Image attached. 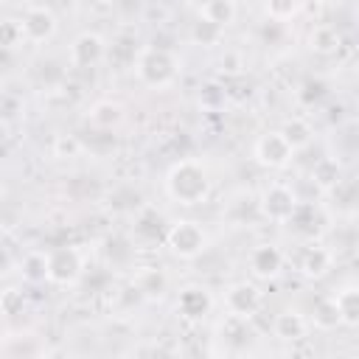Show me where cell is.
I'll return each instance as SVG.
<instances>
[{"mask_svg": "<svg viewBox=\"0 0 359 359\" xmlns=\"http://www.w3.org/2000/svg\"><path fill=\"white\" fill-rule=\"evenodd\" d=\"M331 264H334V255H331V250H325V247H320V244H311V247H306V252L300 255V272L306 275V278H323L328 269H331Z\"/></svg>", "mask_w": 359, "mask_h": 359, "instance_id": "12", "label": "cell"}, {"mask_svg": "<svg viewBox=\"0 0 359 359\" xmlns=\"http://www.w3.org/2000/svg\"><path fill=\"white\" fill-rule=\"evenodd\" d=\"M165 241H168V250L177 258L191 261V258H196L205 250V230L196 222H177L165 233Z\"/></svg>", "mask_w": 359, "mask_h": 359, "instance_id": "4", "label": "cell"}, {"mask_svg": "<svg viewBox=\"0 0 359 359\" xmlns=\"http://www.w3.org/2000/svg\"><path fill=\"white\" fill-rule=\"evenodd\" d=\"M3 112H6V118H11V115H14V98H11V95H6V98H3Z\"/></svg>", "mask_w": 359, "mask_h": 359, "instance_id": "29", "label": "cell"}, {"mask_svg": "<svg viewBox=\"0 0 359 359\" xmlns=\"http://www.w3.org/2000/svg\"><path fill=\"white\" fill-rule=\"evenodd\" d=\"M22 269V278L31 280V283H39V280H48V255L45 252H28L20 264Z\"/></svg>", "mask_w": 359, "mask_h": 359, "instance_id": "23", "label": "cell"}, {"mask_svg": "<svg viewBox=\"0 0 359 359\" xmlns=\"http://www.w3.org/2000/svg\"><path fill=\"white\" fill-rule=\"evenodd\" d=\"M20 22H22L25 39L34 42V45L48 42V39H53V34H56V17H53V11L45 8V6H31V8H25V14H22Z\"/></svg>", "mask_w": 359, "mask_h": 359, "instance_id": "7", "label": "cell"}, {"mask_svg": "<svg viewBox=\"0 0 359 359\" xmlns=\"http://www.w3.org/2000/svg\"><path fill=\"white\" fill-rule=\"evenodd\" d=\"M101 56H104V42L98 34L87 31V34L76 36V42L70 45V62L76 67H93L95 62H101Z\"/></svg>", "mask_w": 359, "mask_h": 359, "instance_id": "11", "label": "cell"}, {"mask_svg": "<svg viewBox=\"0 0 359 359\" xmlns=\"http://www.w3.org/2000/svg\"><path fill=\"white\" fill-rule=\"evenodd\" d=\"M311 180L320 185V188H334L339 182V163L334 157H320L311 168Z\"/></svg>", "mask_w": 359, "mask_h": 359, "instance_id": "20", "label": "cell"}, {"mask_svg": "<svg viewBox=\"0 0 359 359\" xmlns=\"http://www.w3.org/2000/svg\"><path fill=\"white\" fill-rule=\"evenodd\" d=\"M199 17L216 22V25H230L236 20V3L233 0H205L199 8Z\"/></svg>", "mask_w": 359, "mask_h": 359, "instance_id": "15", "label": "cell"}, {"mask_svg": "<svg viewBox=\"0 0 359 359\" xmlns=\"http://www.w3.org/2000/svg\"><path fill=\"white\" fill-rule=\"evenodd\" d=\"M22 303H25V297H22L20 289H6V292L0 294V309H3L6 317H17V314H22Z\"/></svg>", "mask_w": 359, "mask_h": 359, "instance_id": "26", "label": "cell"}, {"mask_svg": "<svg viewBox=\"0 0 359 359\" xmlns=\"http://www.w3.org/2000/svg\"><path fill=\"white\" fill-rule=\"evenodd\" d=\"M323 95V81H306V87H303V93H300V98L306 101V104H311V101H317Z\"/></svg>", "mask_w": 359, "mask_h": 359, "instance_id": "28", "label": "cell"}, {"mask_svg": "<svg viewBox=\"0 0 359 359\" xmlns=\"http://www.w3.org/2000/svg\"><path fill=\"white\" fill-rule=\"evenodd\" d=\"M222 34H224V28L216 25V22H210V20H205V17H199V20L191 25V39H194L196 45H205V48L216 45V42L222 39Z\"/></svg>", "mask_w": 359, "mask_h": 359, "instance_id": "21", "label": "cell"}, {"mask_svg": "<svg viewBox=\"0 0 359 359\" xmlns=\"http://www.w3.org/2000/svg\"><path fill=\"white\" fill-rule=\"evenodd\" d=\"M283 269V252L275 244H258L250 252V272L258 280H269Z\"/></svg>", "mask_w": 359, "mask_h": 359, "instance_id": "9", "label": "cell"}, {"mask_svg": "<svg viewBox=\"0 0 359 359\" xmlns=\"http://www.w3.org/2000/svg\"><path fill=\"white\" fill-rule=\"evenodd\" d=\"M165 191L180 205H199L208 199V191H210L208 171L202 168V163L185 157L171 165V171L165 177Z\"/></svg>", "mask_w": 359, "mask_h": 359, "instance_id": "1", "label": "cell"}, {"mask_svg": "<svg viewBox=\"0 0 359 359\" xmlns=\"http://www.w3.org/2000/svg\"><path fill=\"white\" fill-rule=\"evenodd\" d=\"M339 323H342V317H339V309H337V300L334 297H323V300L314 303V325L320 331H331Z\"/></svg>", "mask_w": 359, "mask_h": 359, "instance_id": "17", "label": "cell"}, {"mask_svg": "<svg viewBox=\"0 0 359 359\" xmlns=\"http://www.w3.org/2000/svg\"><path fill=\"white\" fill-rule=\"evenodd\" d=\"M280 132H283V137L289 140V146H292L294 151H297V149H306V146L311 143V135H314L311 126H309L303 118H289Z\"/></svg>", "mask_w": 359, "mask_h": 359, "instance_id": "19", "label": "cell"}, {"mask_svg": "<svg viewBox=\"0 0 359 359\" xmlns=\"http://www.w3.org/2000/svg\"><path fill=\"white\" fill-rule=\"evenodd\" d=\"M118 121H121V107L112 101H101L90 109V123L95 129H112Z\"/></svg>", "mask_w": 359, "mask_h": 359, "instance_id": "22", "label": "cell"}, {"mask_svg": "<svg viewBox=\"0 0 359 359\" xmlns=\"http://www.w3.org/2000/svg\"><path fill=\"white\" fill-rule=\"evenodd\" d=\"M353 65L359 67V48H356V53H353Z\"/></svg>", "mask_w": 359, "mask_h": 359, "instance_id": "30", "label": "cell"}, {"mask_svg": "<svg viewBox=\"0 0 359 359\" xmlns=\"http://www.w3.org/2000/svg\"><path fill=\"white\" fill-rule=\"evenodd\" d=\"M272 325H275V337H280V339H286V342H297V339H303L306 331H309L306 317L297 314V311H280Z\"/></svg>", "mask_w": 359, "mask_h": 359, "instance_id": "13", "label": "cell"}, {"mask_svg": "<svg viewBox=\"0 0 359 359\" xmlns=\"http://www.w3.org/2000/svg\"><path fill=\"white\" fill-rule=\"evenodd\" d=\"M25 34H22V22H14V20H6L3 22V45L6 48H14L17 42H22Z\"/></svg>", "mask_w": 359, "mask_h": 359, "instance_id": "27", "label": "cell"}, {"mask_svg": "<svg viewBox=\"0 0 359 359\" xmlns=\"http://www.w3.org/2000/svg\"><path fill=\"white\" fill-rule=\"evenodd\" d=\"M261 289L255 286V283H247V280H241V283H233L230 289H227V297H224V303H227V311L230 314H236V317H244V320H250L258 309H261Z\"/></svg>", "mask_w": 359, "mask_h": 359, "instance_id": "8", "label": "cell"}, {"mask_svg": "<svg viewBox=\"0 0 359 359\" xmlns=\"http://www.w3.org/2000/svg\"><path fill=\"white\" fill-rule=\"evenodd\" d=\"M165 286H168L165 275H163L160 269H154V266H149V269H140V272L135 275V292H140V294H143V297H149V300H157V297H163Z\"/></svg>", "mask_w": 359, "mask_h": 359, "instance_id": "14", "label": "cell"}, {"mask_svg": "<svg viewBox=\"0 0 359 359\" xmlns=\"http://www.w3.org/2000/svg\"><path fill=\"white\" fill-rule=\"evenodd\" d=\"M309 45H311V50L328 56V53H334L339 48V34H337L334 25H317L311 31V36H309Z\"/></svg>", "mask_w": 359, "mask_h": 359, "instance_id": "18", "label": "cell"}, {"mask_svg": "<svg viewBox=\"0 0 359 359\" xmlns=\"http://www.w3.org/2000/svg\"><path fill=\"white\" fill-rule=\"evenodd\" d=\"M297 205H300V202H297V196H294V191H292L289 185L272 182V185L264 188L261 202H258V210H261L269 222L286 224V222L292 219V213L297 210Z\"/></svg>", "mask_w": 359, "mask_h": 359, "instance_id": "3", "label": "cell"}, {"mask_svg": "<svg viewBox=\"0 0 359 359\" xmlns=\"http://www.w3.org/2000/svg\"><path fill=\"white\" fill-rule=\"evenodd\" d=\"M292 154H294V149L289 146L283 132H266L255 143V160L266 168H286L292 163Z\"/></svg>", "mask_w": 359, "mask_h": 359, "instance_id": "6", "label": "cell"}, {"mask_svg": "<svg viewBox=\"0 0 359 359\" xmlns=\"http://www.w3.org/2000/svg\"><path fill=\"white\" fill-rule=\"evenodd\" d=\"M210 306H213V300H210L208 289H202V286H185V289L180 292V297H177V311H180L185 320H199V317H205V314L210 311Z\"/></svg>", "mask_w": 359, "mask_h": 359, "instance_id": "10", "label": "cell"}, {"mask_svg": "<svg viewBox=\"0 0 359 359\" xmlns=\"http://www.w3.org/2000/svg\"><path fill=\"white\" fill-rule=\"evenodd\" d=\"M177 76V62L163 48H146L137 56V79L149 87H165Z\"/></svg>", "mask_w": 359, "mask_h": 359, "instance_id": "2", "label": "cell"}, {"mask_svg": "<svg viewBox=\"0 0 359 359\" xmlns=\"http://www.w3.org/2000/svg\"><path fill=\"white\" fill-rule=\"evenodd\" d=\"M81 269H84V264H81V255L76 247H56L48 252V280L50 283L67 286L81 275Z\"/></svg>", "mask_w": 359, "mask_h": 359, "instance_id": "5", "label": "cell"}, {"mask_svg": "<svg viewBox=\"0 0 359 359\" xmlns=\"http://www.w3.org/2000/svg\"><path fill=\"white\" fill-rule=\"evenodd\" d=\"M224 98H227V90L222 87V84H205L202 90H199V104L205 107V109H219L222 104H224Z\"/></svg>", "mask_w": 359, "mask_h": 359, "instance_id": "25", "label": "cell"}, {"mask_svg": "<svg viewBox=\"0 0 359 359\" xmlns=\"http://www.w3.org/2000/svg\"><path fill=\"white\" fill-rule=\"evenodd\" d=\"M300 3H303V0H266L264 6H266L269 20L286 22V20H292V17L300 11Z\"/></svg>", "mask_w": 359, "mask_h": 359, "instance_id": "24", "label": "cell"}, {"mask_svg": "<svg viewBox=\"0 0 359 359\" xmlns=\"http://www.w3.org/2000/svg\"><path fill=\"white\" fill-rule=\"evenodd\" d=\"M337 300V309H339V317L342 323L348 325H356L359 323V286H345L334 294Z\"/></svg>", "mask_w": 359, "mask_h": 359, "instance_id": "16", "label": "cell"}]
</instances>
